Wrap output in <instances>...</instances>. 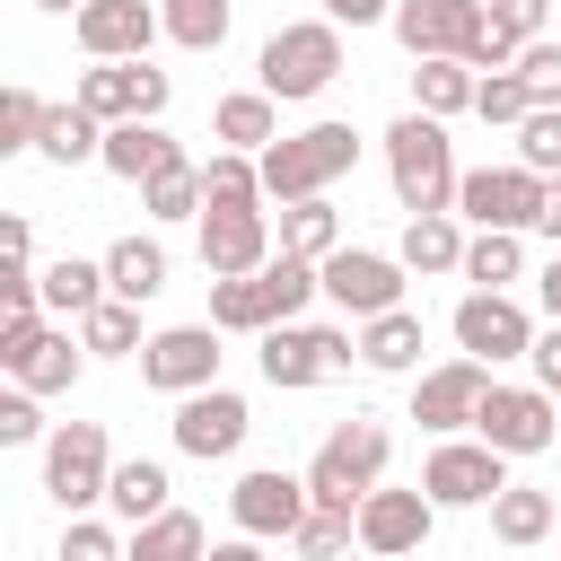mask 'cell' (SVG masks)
Segmentation results:
<instances>
[{
	"label": "cell",
	"instance_id": "1",
	"mask_svg": "<svg viewBox=\"0 0 561 561\" xmlns=\"http://www.w3.org/2000/svg\"><path fill=\"white\" fill-rule=\"evenodd\" d=\"M386 184H394V202L403 210H456V184H465V167H456V140H447V114H394L386 123Z\"/></svg>",
	"mask_w": 561,
	"mask_h": 561
},
{
	"label": "cell",
	"instance_id": "2",
	"mask_svg": "<svg viewBox=\"0 0 561 561\" xmlns=\"http://www.w3.org/2000/svg\"><path fill=\"white\" fill-rule=\"evenodd\" d=\"M254 79L280 96V105H307V96H324L333 79H342V26L316 9V18H289V26H272L263 35V53H254Z\"/></svg>",
	"mask_w": 561,
	"mask_h": 561
},
{
	"label": "cell",
	"instance_id": "3",
	"mask_svg": "<svg viewBox=\"0 0 561 561\" xmlns=\"http://www.w3.org/2000/svg\"><path fill=\"white\" fill-rule=\"evenodd\" d=\"M263 158V193L272 202H298V193H333L351 167H359V131L351 123H307V131H280Z\"/></svg>",
	"mask_w": 561,
	"mask_h": 561
},
{
	"label": "cell",
	"instance_id": "4",
	"mask_svg": "<svg viewBox=\"0 0 561 561\" xmlns=\"http://www.w3.org/2000/svg\"><path fill=\"white\" fill-rule=\"evenodd\" d=\"M351 368H359V333H351V324H307V316L263 324V386L307 394V386L351 377Z\"/></svg>",
	"mask_w": 561,
	"mask_h": 561
},
{
	"label": "cell",
	"instance_id": "5",
	"mask_svg": "<svg viewBox=\"0 0 561 561\" xmlns=\"http://www.w3.org/2000/svg\"><path fill=\"white\" fill-rule=\"evenodd\" d=\"M386 465H394L386 421L351 412V421H333V430L316 438V456H307V491H316V500H351V508H359V500L386 482Z\"/></svg>",
	"mask_w": 561,
	"mask_h": 561
},
{
	"label": "cell",
	"instance_id": "6",
	"mask_svg": "<svg viewBox=\"0 0 561 561\" xmlns=\"http://www.w3.org/2000/svg\"><path fill=\"white\" fill-rule=\"evenodd\" d=\"M88 359H96V351L70 333V316H61V324H44V307H35V316H0V368H9L18 386H35V394H70Z\"/></svg>",
	"mask_w": 561,
	"mask_h": 561
},
{
	"label": "cell",
	"instance_id": "7",
	"mask_svg": "<svg viewBox=\"0 0 561 561\" xmlns=\"http://www.w3.org/2000/svg\"><path fill=\"white\" fill-rule=\"evenodd\" d=\"M508 447H491L482 430H447L430 456H421V491L438 500V508H491L500 491H508Z\"/></svg>",
	"mask_w": 561,
	"mask_h": 561
},
{
	"label": "cell",
	"instance_id": "8",
	"mask_svg": "<svg viewBox=\"0 0 561 561\" xmlns=\"http://www.w3.org/2000/svg\"><path fill=\"white\" fill-rule=\"evenodd\" d=\"M105 482H114V438H105V421H53V438H44V491H53V508H61V517L105 508Z\"/></svg>",
	"mask_w": 561,
	"mask_h": 561
},
{
	"label": "cell",
	"instance_id": "9",
	"mask_svg": "<svg viewBox=\"0 0 561 561\" xmlns=\"http://www.w3.org/2000/svg\"><path fill=\"white\" fill-rule=\"evenodd\" d=\"M473 430H482L491 447H508V456H543V447L561 438V403H552V386H508V377H491L482 403H473Z\"/></svg>",
	"mask_w": 561,
	"mask_h": 561
},
{
	"label": "cell",
	"instance_id": "10",
	"mask_svg": "<svg viewBox=\"0 0 561 561\" xmlns=\"http://www.w3.org/2000/svg\"><path fill=\"white\" fill-rule=\"evenodd\" d=\"M245 430H254V412L237 386H193V394H175V421H167L175 456H193V465H228L245 447Z\"/></svg>",
	"mask_w": 561,
	"mask_h": 561
},
{
	"label": "cell",
	"instance_id": "11",
	"mask_svg": "<svg viewBox=\"0 0 561 561\" xmlns=\"http://www.w3.org/2000/svg\"><path fill=\"white\" fill-rule=\"evenodd\" d=\"M307 500H316L307 473H289V465H245L237 491H228V526L254 535V543H289L298 517H307Z\"/></svg>",
	"mask_w": 561,
	"mask_h": 561
},
{
	"label": "cell",
	"instance_id": "12",
	"mask_svg": "<svg viewBox=\"0 0 561 561\" xmlns=\"http://www.w3.org/2000/svg\"><path fill=\"white\" fill-rule=\"evenodd\" d=\"M403 280H412V263L403 254H386V245H333L324 254V298L359 324V316H377V307H403Z\"/></svg>",
	"mask_w": 561,
	"mask_h": 561
},
{
	"label": "cell",
	"instance_id": "13",
	"mask_svg": "<svg viewBox=\"0 0 561 561\" xmlns=\"http://www.w3.org/2000/svg\"><path fill=\"white\" fill-rule=\"evenodd\" d=\"M447 333H456V351H473V359H491V368L535 351V316H526L517 289H465L456 316H447Z\"/></svg>",
	"mask_w": 561,
	"mask_h": 561
},
{
	"label": "cell",
	"instance_id": "14",
	"mask_svg": "<svg viewBox=\"0 0 561 561\" xmlns=\"http://www.w3.org/2000/svg\"><path fill=\"white\" fill-rule=\"evenodd\" d=\"M456 210H465V228H526V237H535L543 175H535L526 158H508V167H465V184H456Z\"/></svg>",
	"mask_w": 561,
	"mask_h": 561
},
{
	"label": "cell",
	"instance_id": "15",
	"mask_svg": "<svg viewBox=\"0 0 561 561\" xmlns=\"http://www.w3.org/2000/svg\"><path fill=\"white\" fill-rule=\"evenodd\" d=\"M140 386L149 394H193V386H219V324H158L140 342Z\"/></svg>",
	"mask_w": 561,
	"mask_h": 561
},
{
	"label": "cell",
	"instance_id": "16",
	"mask_svg": "<svg viewBox=\"0 0 561 561\" xmlns=\"http://www.w3.org/2000/svg\"><path fill=\"white\" fill-rule=\"evenodd\" d=\"M438 535V500L412 482V491H394V482H377L368 500H359V552H377V561H403V552H421Z\"/></svg>",
	"mask_w": 561,
	"mask_h": 561
},
{
	"label": "cell",
	"instance_id": "17",
	"mask_svg": "<svg viewBox=\"0 0 561 561\" xmlns=\"http://www.w3.org/2000/svg\"><path fill=\"white\" fill-rule=\"evenodd\" d=\"M394 44L421 61V53H465L473 61V44H482V26H491V0H394Z\"/></svg>",
	"mask_w": 561,
	"mask_h": 561
},
{
	"label": "cell",
	"instance_id": "18",
	"mask_svg": "<svg viewBox=\"0 0 561 561\" xmlns=\"http://www.w3.org/2000/svg\"><path fill=\"white\" fill-rule=\"evenodd\" d=\"M482 386H491V359L456 351V359H438V368H421V377H412V421H421L430 438H447V430H473V403H482Z\"/></svg>",
	"mask_w": 561,
	"mask_h": 561
},
{
	"label": "cell",
	"instance_id": "19",
	"mask_svg": "<svg viewBox=\"0 0 561 561\" xmlns=\"http://www.w3.org/2000/svg\"><path fill=\"white\" fill-rule=\"evenodd\" d=\"M70 35H79L88 61H140L167 35V18H158V0H79Z\"/></svg>",
	"mask_w": 561,
	"mask_h": 561
},
{
	"label": "cell",
	"instance_id": "20",
	"mask_svg": "<svg viewBox=\"0 0 561 561\" xmlns=\"http://www.w3.org/2000/svg\"><path fill=\"white\" fill-rule=\"evenodd\" d=\"M193 228H202V272H263L272 245H280V228H272L263 202L254 210H202Z\"/></svg>",
	"mask_w": 561,
	"mask_h": 561
},
{
	"label": "cell",
	"instance_id": "21",
	"mask_svg": "<svg viewBox=\"0 0 561 561\" xmlns=\"http://www.w3.org/2000/svg\"><path fill=\"white\" fill-rule=\"evenodd\" d=\"M184 158V140L167 131V114H123V123H105V175L114 184H149V175H167Z\"/></svg>",
	"mask_w": 561,
	"mask_h": 561
},
{
	"label": "cell",
	"instance_id": "22",
	"mask_svg": "<svg viewBox=\"0 0 561 561\" xmlns=\"http://www.w3.org/2000/svg\"><path fill=\"white\" fill-rule=\"evenodd\" d=\"M394 254H403L421 280H447V272H465V210H403V237H394Z\"/></svg>",
	"mask_w": 561,
	"mask_h": 561
},
{
	"label": "cell",
	"instance_id": "23",
	"mask_svg": "<svg viewBox=\"0 0 561 561\" xmlns=\"http://www.w3.org/2000/svg\"><path fill=\"white\" fill-rule=\"evenodd\" d=\"M359 368L368 377H421V316L412 307L359 316Z\"/></svg>",
	"mask_w": 561,
	"mask_h": 561
},
{
	"label": "cell",
	"instance_id": "24",
	"mask_svg": "<svg viewBox=\"0 0 561 561\" xmlns=\"http://www.w3.org/2000/svg\"><path fill=\"white\" fill-rule=\"evenodd\" d=\"M561 535V500L552 491H535V482H508L500 500H491V543H508V552H535V543H552Z\"/></svg>",
	"mask_w": 561,
	"mask_h": 561
},
{
	"label": "cell",
	"instance_id": "25",
	"mask_svg": "<svg viewBox=\"0 0 561 561\" xmlns=\"http://www.w3.org/2000/svg\"><path fill=\"white\" fill-rule=\"evenodd\" d=\"M35 158H44V167H88V158H105V114H88L79 96H70V105H44Z\"/></svg>",
	"mask_w": 561,
	"mask_h": 561
},
{
	"label": "cell",
	"instance_id": "26",
	"mask_svg": "<svg viewBox=\"0 0 561 561\" xmlns=\"http://www.w3.org/2000/svg\"><path fill=\"white\" fill-rule=\"evenodd\" d=\"M473 88H482V70L465 53H421L412 61V105L421 114H473Z\"/></svg>",
	"mask_w": 561,
	"mask_h": 561
},
{
	"label": "cell",
	"instance_id": "27",
	"mask_svg": "<svg viewBox=\"0 0 561 561\" xmlns=\"http://www.w3.org/2000/svg\"><path fill=\"white\" fill-rule=\"evenodd\" d=\"M210 131H219L228 149H272V140H280V96L254 79V88H237V96L210 105Z\"/></svg>",
	"mask_w": 561,
	"mask_h": 561
},
{
	"label": "cell",
	"instance_id": "28",
	"mask_svg": "<svg viewBox=\"0 0 561 561\" xmlns=\"http://www.w3.org/2000/svg\"><path fill=\"white\" fill-rule=\"evenodd\" d=\"M254 202H272L263 193V158L254 149H210L202 158V210H254Z\"/></svg>",
	"mask_w": 561,
	"mask_h": 561
},
{
	"label": "cell",
	"instance_id": "29",
	"mask_svg": "<svg viewBox=\"0 0 561 561\" xmlns=\"http://www.w3.org/2000/svg\"><path fill=\"white\" fill-rule=\"evenodd\" d=\"M456 280H473V289H517V280H526V228H473Z\"/></svg>",
	"mask_w": 561,
	"mask_h": 561
},
{
	"label": "cell",
	"instance_id": "30",
	"mask_svg": "<svg viewBox=\"0 0 561 561\" xmlns=\"http://www.w3.org/2000/svg\"><path fill=\"white\" fill-rule=\"evenodd\" d=\"M272 228H280V245H289V254H316V263L342 245V210H333V193H298V202H280V210H272Z\"/></svg>",
	"mask_w": 561,
	"mask_h": 561
},
{
	"label": "cell",
	"instance_id": "31",
	"mask_svg": "<svg viewBox=\"0 0 561 561\" xmlns=\"http://www.w3.org/2000/svg\"><path fill=\"white\" fill-rule=\"evenodd\" d=\"M105 289L149 307V298L167 289V245H158V237H114V245H105Z\"/></svg>",
	"mask_w": 561,
	"mask_h": 561
},
{
	"label": "cell",
	"instance_id": "32",
	"mask_svg": "<svg viewBox=\"0 0 561 561\" xmlns=\"http://www.w3.org/2000/svg\"><path fill=\"white\" fill-rule=\"evenodd\" d=\"M35 280H44V316H88L96 298H105V254L88 263V254H61V263H35Z\"/></svg>",
	"mask_w": 561,
	"mask_h": 561
},
{
	"label": "cell",
	"instance_id": "33",
	"mask_svg": "<svg viewBox=\"0 0 561 561\" xmlns=\"http://www.w3.org/2000/svg\"><path fill=\"white\" fill-rule=\"evenodd\" d=\"M167 500H175V482H167V465H158V456H123V465H114V482H105V508H114L123 526L158 517Z\"/></svg>",
	"mask_w": 561,
	"mask_h": 561
},
{
	"label": "cell",
	"instance_id": "34",
	"mask_svg": "<svg viewBox=\"0 0 561 561\" xmlns=\"http://www.w3.org/2000/svg\"><path fill=\"white\" fill-rule=\"evenodd\" d=\"M193 552H210V526L193 508H175V500L131 526V561H193Z\"/></svg>",
	"mask_w": 561,
	"mask_h": 561
},
{
	"label": "cell",
	"instance_id": "35",
	"mask_svg": "<svg viewBox=\"0 0 561 561\" xmlns=\"http://www.w3.org/2000/svg\"><path fill=\"white\" fill-rule=\"evenodd\" d=\"M79 342H88L96 359H140V342H149V333H140V298H114V289H105V298L79 316Z\"/></svg>",
	"mask_w": 561,
	"mask_h": 561
},
{
	"label": "cell",
	"instance_id": "36",
	"mask_svg": "<svg viewBox=\"0 0 561 561\" xmlns=\"http://www.w3.org/2000/svg\"><path fill=\"white\" fill-rule=\"evenodd\" d=\"M158 18H167L175 53H219L228 26H237V0H158Z\"/></svg>",
	"mask_w": 561,
	"mask_h": 561
},
{
	"label": "cell",
	"instance_id": "37",
	"mask_svg": "<svg viewBox=\"0 0 561 561\" xmlns=\"http://www.w3.org/2000/svg\"><path fill=\"white\" fill-rule=\"evenodd\" d=\"M210 324H219V333H263V324H272L263 272H210Z\"/></svg>",
	"mask_w": 561,
	"mask_h": 561
},
{
	"label": "cell",
	"instance_id": "38",
	"mask_svg": "<svg viewBox=\"0 0 561 561\" xmlns=\"http://www.w3.org/2000/svg\"><path fill=\"white\" fill-rule=\"evenodd\" d=\"M351 543H359V508H351V500H307L289 552H298V561H333V552H351Z\"/></svg>",
	"mask_w": 561,
	"mask_h": 561
},
{
	"label": "cell",
	"instance_id": "39",
	"mask_svg": "<svg viewBox=\"0 0 561 561\" xmlns=\"http://www.w3.org/2000/svg\"><path fill=\"white\" fill-rule=\"evenodd\" d=\"M70 96H79L88 114H105V123H123V114H140V61H88Z\"/></svg>",
	"mask_w": 561,
	"mask_h": 561
},
{
	"label": "cell",
	"instance_id": "40",
	"mask_svg": "<svg viewBox=\"0 0 561 561\" xmlns=\"http://www.w3.org/2000/svg\"><path fill=\"white\" fill-rule=\"evenodd\" d=\"M140 210H149L158 228H184V219H202V158H175L167 175H149V184H140Z\"/></svg>",
	"mask_w": 561,
	"mask_h": 561
},
{
	"label": "cell",
	"instance_id": "41",
	"mask_svg": "<svg viewBox=\"0 0 561 561\" xmlns=\"http://www.w3.org/2000/svg\"><path fill=\"white\" fill-rule=\"evenodd\" d=\"M473 114L491 123V131H517L526 114H535V88H526V70L508 61V70H482V88H473Z\"/></svg>",
	"mask_w": 561,
	"mask_h": 561
},
{
	"label": "cell",
	"instance_id": "42",
	"mask_svg": "<svg viewBox=\"0 0 561 561\" xmlns=\"http://www.w3.org/2000/svg\"><path fill=\"white\" fill-rule=\"evenodd\" d=\"M35 131H44V96H35L26 79H9V88H0V149L18 158V149H35Z\"/></svg>",
	"mask_w": 561,
	"mask_h": 561
},
{
	"label": "cell",
	"instance_id": "43",
	"mask_svg": "<svg viewBox=\"0 0 561 561\" xmlns=\"http://www.w3.org/2000/svg\"><path fill=\"white\" fill-rule=\"evenodd\" d=\"M44 438H53L44 430V394L9 377V394H0V447H44Z\"/></svg>",
	"mask_w": 561,
	"mask_h": 561
},
{
	"label": "cell",
	"instance_id": "44",
	"mask_svg": "<svg viewBox=\"0 0 561 561\" xmlns=\"http://www.w3.org/2000/svg\"><path fill=\"white\" fill-rule=\"evenodd\" d=\"M517 158H526L535 175H561V105H535V114L517 123Z\"/></svg>",
	"mask_w": 561,
	"mask_h": 561
},
{
	"label": "cell",
	"instance_id": "45",
	"mask_svg": "<svg viewBox=\"0 0 561 561\" xmlns=\"http://www.w3.org/2000/svg\"><path fill=\"white\" fill-rule=\"evenodd\" d=\"M123 552H131V535H114V526H96L88 508H79V517L61 526V561H123Z\"/></svg>",
	"mask_w": 561,
	"mask_h": 561
},
{
	"label": "cell",
	"instance_id": "46",
	"mask_svg": "<svg viewBox=\"0 0 561 561\" xmlns=\"http://www.w3.org/2000/svg\"><path fill=\"white\" fill-rule=\"evenodd\" d=\"M517 70H526L535 105H561V44H552V35H535V44L517 53Z\"/></svg>",
	"mask_w": 561,
	"mask_h": 561
},
{
	"label": "cell",
	"instance_id": "47",
	"mask_svg": "<svg viewBox=\"0 0 561 561\" xmlns=\"http://www.w3.org/2000/svg\"><path fill=\"white\" fill-rule=\"evenodd\" d=\"M543 18H552V0H491V26H500L508 44H535Z\"/></svg>",
	"mask_w": 561,
	"mask_h": 561
},
{
	"label": "cell",
	"instance_id": "48",
	"mask_svg": "<svg viewBox=\"0 0 561 561\" xmlns=\"http://www.w3.org/2000/svg\"><path fill=\"white\" fill-rule=\"evenodd\" d=\"M526 368H535V386H561V316H543V324H535V351H526Z\"/></svg>",
	"mask_w": 561,
	"mask_h": 561
},
{
	"label": "cell",
	"instance_id": "49",
	"mask_svg": "<svg viewBox=\"0 0 561 561\" xmlns=\"http://www.w3.org/2000/svg\"><path fill=\"white\" fill-rule=\"evenodd\" d=\"M316 9H324L333 26H386V18H394V0H316Z\"/></svg>",
	"mask_w": 561,
	"mask_h": 561
},
{
	"label": "cell",
	"instance_id": "50",
	"mask_svg": "<svg viewBox=\"0 0 561 561\" xmlns=\"http://www.w3.org/2000/svg\"><path fill=\"white\" fill-rule=\"evenodd\" d=\"M0 254H9V263H35V228H26V210L0 219Z\"/></svg>",
	"mask_w": 561,
	"mask_h": 561
},
{
	"label": "cell",
	"instance_id": "51",
	"mask_svg": "<svg viewBox=\"0 0 561 561\" xmlns=\"http://www.w3.org/2000/svg\"><path fill=\"white\" fill-rule=\"evenodd\" d=\"M535 237L561 245V175H543V210H535Z\"/></svg>",
	"mask_w": 561,
	"mask_h": 561
},
{
	"label": "cell",
	"instance_id": "52",
	"mask_svg": "<svg viewBox=\"0 0 561 561\" xmlns=\"http://www.w3.org/2000/svg\"><path fill=\"white\" fill-rule=\"evenodd\" d=\"M535 307H543V316H561V245H552V263L535 272Z\"/></svg>",
	"mask_w": 561,
	"mask_h": 561
},
{
	"label": "cell",
	"instance_id": "53",
	"mask_svg": "<svg viewBox=\"0 0 561 561\" xmlns=\"http://www.w3.org/2000/svg\"><path fill=\"white\" fill-rule=\"evenodd\" d=\"M35 9H53V18H79V0H35Z\"/></svg>",
	"mask_w": 561,
	"mask_h": 561
},
{
	"label": "cell",
	"instance_id": "54",
	"mask_svg": "<svg viewBox=\"0 0 561 561\" xmlns=\"http://www.w3.org/2000/svg\"><path fill=\"white\" fill-rule=\"evenodd\" d=\"M552 403H561V386H552Z\"/></svg>",
	"mask_w": 561,
	"mask_h": 561
},
{
	"label": "cell",
	"instance_id": "55",
	"mask_svg": "<svg viewBox=\"0 0 561 561\" xmlns=\"http://www.w3.org/2000/svg\"><path fill=\"white\" fill-rule=\"evenodd\" d=\"M552 500H561V491H552Z\"/></svg>",
	"mask_w": 561,
	"mask_h": 561
}]
</instances>
